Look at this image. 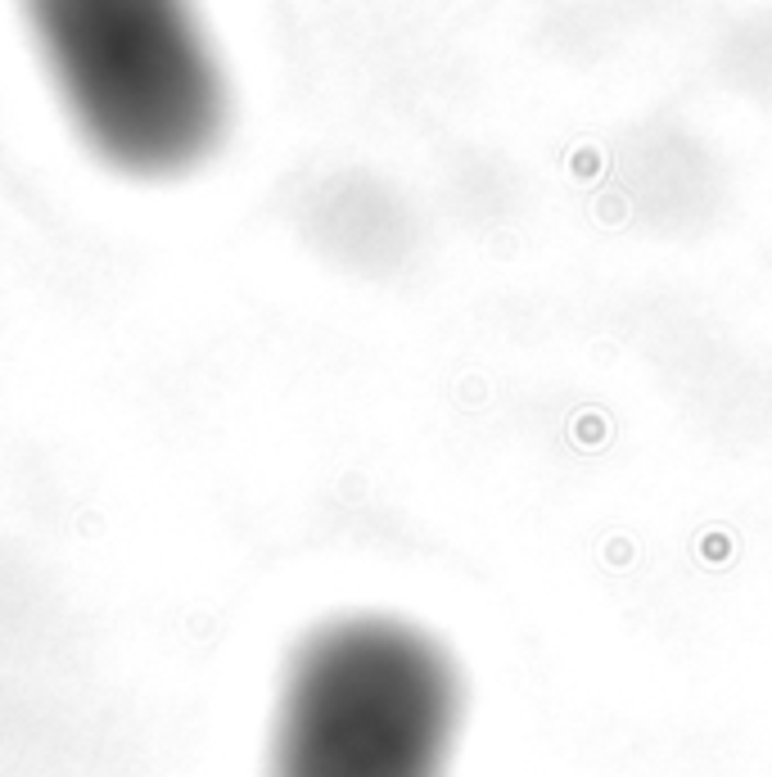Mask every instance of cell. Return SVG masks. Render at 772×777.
Listing matches in <instances>:
<instances>
[{
  "label": "cell",
  "instance_id": "cell-1",
  "mask_svg": "<svg viewBox=\"0 0 772 777\" xmlns=\"http://www.w3.org/2000/svg\"><path fill=\"white\" fill-rule=\"evenodd\" d=\"M465 719L452 651L407 619L330 624L293 660L272 777H448Z\"/></svg>",
  "mask_w": 772,
  "mask_h": 777
},
{
  "label": "cell",
  "instance_id": "cell-2",
  "mask_svg": "<svg viewBox=\"0 0 772 777\" xmlns=\"http://www.w3.org/2000/svg\"><path fill=\"white\" fill-rule=\"evenodd\" d=\"M87 132L127 168L195 159L217 118L212 68L181 0H32Z\"/></svg>",
  "mask_w": 772,
  "mask_h": 777
}]
</instances>
